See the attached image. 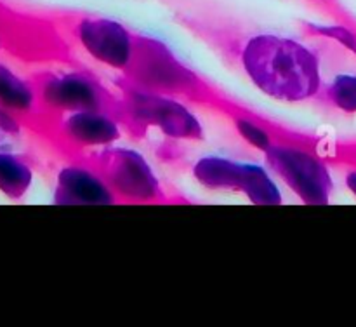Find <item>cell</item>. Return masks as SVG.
<instances>
[{
	"label": "cell",
	"instance_id": "6da1fadb",
	"mask_svg": "<svg viewBox=\"0 0 356 327\" xmlns=\"http://www.w3.org/2000/svg\"><path fill=\"white\" fill-rule=\"evenodd\" d=\"M214 47L226 63L242 70L254 87L277 101H315L323 86L318 54L296 38L250 33L222 38Z\"/></svg>",
	"mask_w": 356,
	"mask_h": 327
},
{
	"label": "cell",
	"instance_id": "7a4b0ae2",
	"mask_svg": "<svg viewBox=\"0 0 356 327\" xmlns=\"http://www.w3.org/2000/svg\"><path fill=\"white\" fill-rule=\"evenodd\" d=\"M113 86L124 101L120 127L136 141L146 138L149 129H159L177 141L205 139L204 127L193 111L188 110L186 104L176 97L139 89L122 75L113 80Z\"/></svg>",
	"mask_w": 356,
	"mask_h": 327
},
{
	"label": "cell",
	"instance_id": "3957f363",
	"mask_svg": "<svg viewBox=\"0 0 356 327\" xmlns=\"http://www.w3.org/2000/svg\"><path fill=\"white\" fill-rule=\"evenodd\" d=\"M68 162L89 167L106 183L117 204H188L186 198L172 197L152 170L141 153L120 146L97 152H80Z\"/></svg>",
	"mask_w": 356,
	"mask_h": 327
},
{
	"label": "cell",
	"instance_id": "277c9868",
	"mask_svg": "<svg viewBox=\"0 0 356 327\" xmlns=\"http://www.w3.org/2000/svg\"><path fill=\"white\" fill-rule=\"evenodd\" d=\"M38 101L45 111H101L120 124V94L111 93L103 80L86 66H70L66 72L40 73L33 80Z\"/></svg>",
	"mask_w": 356,
	"mask_h": 327
},
{
	"label": "cell",
	"instance_id": "5b68a950",
	"mask_svg": "<svg viewBox=\"0 0 356 327\" xmlns=\"http://www.w3.org/2000/svg\"><path fill=\"white\" fill-rule=\"evenodd\" d=\"M122 77L139 89L188 103L202 75L184 65L162 40L134 33L131 61Z\"/></svg>",
	"mask_w": 356,
	"mask_h": 327
},
{
	"label": "cell",
	"instance_id": "8992f818",
	"mask_svg": "<svg viewBox=\"0 0 356 327\" xmlns=\"http://www.w3.org/2000/svg\"><path fill=\"white\" fill-rule=\"evenodd\" d=\"M268 166L275 174L308 205L330 202L334 181L323 160L315 150L299 145L277 143L264 152Z\"/></svg>",
	"mask_w": 356,
	"mask_h": 327
},
{
	"label": "cell",
	"instance_id": "52a82bcc",
	"mask_svg": "<svg viewBox=\"0 0 356 327\" xmlns=\"http://www.w3.org/2000/svg\"><path fill=\"white\" fill-rule=\"evenodd\" d=\"M193 177L209 190L240 191L252 204L278 205L282 193L266 170L254 164H240L219 155L202 157L191 167Z\"/></svg>",
	"mask_w": 356,
	"mask_h": 327
},
{
	"label": "cell",
	"instance_id": "ba28073f",
	"mask_svg": "<svg viewBox=\"0 0 356 327\" xmlns=\"http://www.w3.org/2000/svg\"><path fill=\"white\" fill-rule=\"evenodd\" d=\"M44 129L68 160L90 146L111 145L124 132L113 117L101 111H45Z\"/></svg>",
	"mask_w": 356,
	"mask_h": 327
},
{
	"label": "cell",
	"instance_id": "9c48e42d",
	"mask_svg": "<svg viewBox=\"0 0 356 327\" xmlns=\"http://www.w3.org/2000/svg\"><path fill=\"white\" fill-rule=\"evenodd\" d=\"M72 33L92 59L120 73L127 68L134 47V31L125 24L110 17L83 14L75 19Z\"/></svg>",
	"mask_w": 356,
	"mask_h": 327
},
{
	"label": "cell",
	"instance_id": "30bf717a",
	"mask_svg": "<svg viewBox=\"0 0 356 327\" xmlns=\"http://www.w3.org/2000/svg\"><path fill=\"white\" fill-rule=\"evenodd\" d=\"M54 204L59 205H89L117 204L103 180L94 170L79 162H68L56 176Z\"/></svg>",
	"mask_w": 356,
	"mask_h": 327
},
{
	"label": "cell",
	"instance_id": "8fae6325",
	"mask_svg": "<svg viewBox=\"0 0 356 327\" xmlns=\"http://www.w3.org/2000/svg\"><path fill=\"white\" fill-rule=\"evenodd\" d=\"M0 106L13 113H33L40 108L37 90L31 82H26L3 63H0Z\"/></svg>",
	"mask_w": 356,
	"mask_h": 327
},
{
	"label": "cell",
	"instance_id": "7c38bea8",
	"mask_svg": "<svg viewBox=\"0 0 356 327\" xmlns=\"http://www.w3.org/2000/svg\"><path fill=\"white\" fill-rule=\"evenodd\" d=\"M33 181V170L24 159L10 152H0V191L19 200Z\"/></svg>",
	"mask_w": 356,
	"mask_h": 327
},
{
	"label": "cell",
	"instance_id": "4fadbf2b",
	"mask_svg": "<svg viewBox=\"0 0 356 327\" xmlns=\"http://www.w3.org/2000/svg\"><path fill=\"white\" fill-rule=\"evenodd\" d=\"M315 101L344 115H355L356 73H341L334 77L329 83H323Z\"/></svg>",
	"mask_w": 356,
	"mask_h": 327
},
{
	"label": "cell",
	"instance_id": "5bb4252c",
	"mask_svg": "<svg viewBox=\"0 0 356 327\" xmlns=\"http://www.w3.org/2000/svg\"><path fill=\"white\" fill-rule=\"evenodd\" d=\"M19 122L13 115V111L0 106V152H9L16 139L19 138Z\"/></svg>",
	"mask_w": 356,
	"mask_h": 327
},
{
	"label": "cell",
	"instance_id": "9a60e30c",
	"mask_svg": "<svg viewBox=\"0 0 356 327\" xmlns=\"http://www.w3.org/2000/svg\"><path fill=\"white\" fill-rule=\"evenodd\" d=\"M344 181H346V186L350 188L351 193L356 197V169L348 170L346 176H344Z\"/></svg>",
	"mask_w": 356,
	"mask_h": 327
}]
</instances>
